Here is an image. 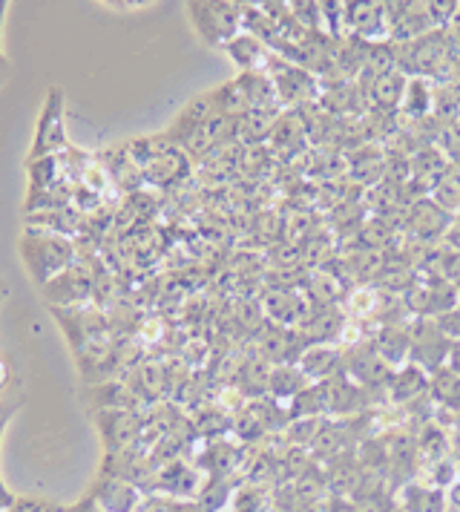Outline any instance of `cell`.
<instances>
[{"mask_svg": "<svg viewBox=\"0 0 460 512\" xmlns=\"http://www.w3.org/2000/svg\"><path fill=\"white\" fill-rule=\"evenodd\" d=\"M305 354V351H302ZM337 369V351L328 349V346H317V349H311L305 357H302V374L305 377H328V374Z\"/></svg>", "mask_w": 460, "mask_h": 512, "instance_id": "e0dca14e", "label": "cell"}, {"mask_svg": "<svg viewBox=\"0 0 460 512\" xmlns=\"http://www.w3.org/2000/svg\"><path fill=\"white\" fill-rule=\"evenodd\" d=\"M138 170L153 182V185H173L176 179H182V173L187 170V156H184L182 147H156L150 150L141 162Z\"/></svg>", "mask_w": 460, "mask_h": 512, "instance_id": "ba28073f", "label": "cell"}, {"mask_svg": "<svg viewBox=\"0 0 460 512\" xmlns=\"http://www.w3.org/2000/svg\"><path fill=\"white\" fill-rule=\"evenodd\" d=\"M90 498L104 512H138L141 510V492L133 481L118 478L110 472H101L98 484L92 487Z\"/></svg>", "mask_w": 460, "mask_h": 512, "instance_id": "8992f818", "label": "cell"}, {"mask_svg": "<svg viewBox=\"0 0 460 512\" xmlns=\"http://www.w3.org/2000/svg\"><path fill=\"white\" fill-rule=\"evenodd\" d=\"M437 150L446 156V162L460 167V121H455V124H449V127L440 130V136H437Z\"/></svg>", "mask_w": 460, "mask_h": 512, "instance_id": "44dd1931", "label": "cell"}, {"mask_svg": "<svg viewBox=\"0 0 460 512\" xmlns=\"http://www.w3.org/2000/svg\"><path fill=\"white\" fill-rule=\"evenodd\" d=\"M21 256L32 274V280L38 285L52 282L58 274H64L67 268H72V256L75 248L67 236L61 233H46V231H26L21 236Z\"/></svg>", "mask_w": 460, "mask_h": 512, "instance_id": "6da1fadb", "label": "cell"}, {"mask_svg": "<svg viewBox=\"0 0 460 512\" xmlns=\"http://www.w3.org/2000/svg\"><path fill=\"white\" fill-rule=\"evenodd\" d=\"M3 512H58V507L41 498H15L12 507H6Z\"/></svg>", "mask_w": 460, "mask_h": 512, "instance_id": "7402d4cb", "label": "cell"}, {"mask_svg": "<svg viewBox=\"0 0 460 512\" xmlns=\"http://www.w3.org/2000/svg\"><path fill=\"white\" fill-rule=\"evenodd\" d=\"M406 510L409 512H443V492L440 489L412 487L406 489Z\"/></svg>", "mask_w": 460, "mask_h": 512, "instance_id": "d6986e66", "label": "cell"}, {"mask_svg": "<svg viewBox=\"0 0 460 512\" xmlns=\"http://www.w3.org/2000/svg\"><path fill=\"white\" fill-rule=\"evenodd\" d=\"M101 432L107 438V449L110 452H127L138 435V423L130 412H121V409H110V412H101Z\"/></svg>", "mask_w": 460, "mask_h": 512, "instance_id": "8fae6325", "label": "cell"}, {"mask_svg": "<svg viewBox=\"0 0 460 512\" xmlns=\"http://www.w3.org/2000/svg\"><path fill=\"white\" fill-rule=\"evenodd\" d=\"M406 300L412 305L417 314H437V317H446L449 311H455L460 303V294L455 288H449L443 280L429 277L423 282H414L406 294Z\"/></svg>", "mask_w": 460, "mask_h": 512, "instance_id": "52a82bcc", "label": "cell"}, {"mask_svg": "<svg viewBox=\"0 0 460 512\" xmlns=\"http://www.w3.org/2000/svg\"><path fill=\"white\" fill-rule=\"evenodd\" d=\"M49 291V300L58 305H75L84 303L92 291V277L84 274L81 265H72L64 274H58L52 282H46L44 294Z\"/></svg>", "mask_w": 460, "mask_h": 512, "instance_id": "9c48e42d", "label": "cell"}, {"mask_svg": "<svg viewBox=\"0 0 460 512\" xmlns=\"http://www.w3.org/2000/svg\"><path fill=\"white\" fill-rule=\"evenodd\" d=\"M345 38H357L363 44H377V41H389V15H386V3H374V0H354L345 3Z\"/></svg>", "mask_w": 460, "mask_h": 512, "instance_id": "277c9868", "label": "cell"}, {"mask_svg": "<svg viewBox=\"0 0 460 512\" xmlns=\"http://www.w3.org/2000/svg\"><path fill=\"white\" fill-rule=\"evenodd\" d=\"M58 512H104L95 501H92L90 495L84 498V501H78V504H72V507H58Z\"/></svg>", "mask_w": 460, "mask_h": 512, "instance_id": "cb8c5ba5", "label": "cell"}, {"mask_svg": "<svg viewBox=\"0 0 460 512\" xmlns=\"http://www.w3.org/2000/svg\"><path fill=\"white\" fill-rule=\"evenodd\" d=\"M69 147L72 144H67V133H64V93L58 87H52L44 98V110H41L35 141L29 150V162H41L49 156L67 153Z\"/></svg>", "mask_w": 460, "mask_h": 512, "instance_id": "3957f363", "label": "cell"}, {"mask_svg": "<svg viewBox=\"0 0 460 512\" xmlns=\"http://www.w3.org/2000/svg\"><path fill=\"white\" fill-rule=\"evenodd\" d=\"M443 248H452V251H460V213L452 219L449 231L443 236Z\"/></svg>", "mask_w": 460, "mask_h": 512, "instance_id": "603a6c76", "label": "cell"}, {"mask_svg": "<svg viewBox=\"0 0 460 512\" xmlns=\"http://www.w3.org/2000/svg\"><path fill=\"white\" fill-rule=\"evenodd\" d=\"M3 294H6V282L0 280V297H3Z\"/></svg>", "mask_w": 460, "mask_h": 512, "instance_id": "83f0119b", "label": "cell"}, {"mask_svg": "<svg viewBox=\"0 0 460 512\" xmlns=\"http://www.w3.org/2000/svg\"><path fill=\"white\" fill-rule=\"evenodd\" d=\"M429 199H432L435 205H440L446 213L458 216L460 213V167H455V164H449V167H446V173H443V176L435 182V187L429 190Z\"/></svg>", "mask_w": 460, "mask_h": 512, "instance_id": "9a60e30c", "label": "cell"}, {"mask_svg": "<svg viewBox=\"0 0 460 512\" xmlns=\"http://www.w3.org/2000/svg\"><path fill=\"white\" fill-rule=\"evenodd\" d=\"M406 84H409V75H403L400 70L389 72V75H380V78H371L368 81V101L380 113H400Z\"/></svg>", "mask_w": 460, "mask_h": 512, "instance_id": "30bf717a", "label": "cell"}, {"mask_svg": "<svg viewBox=\"0 0 460 512\" xmlns=\"http://www.w3.org/2000/svg\"><path fill=\"white\" fill-rule=\"evenodd\" d=\"M452 219H455L452 213H446L429 196H423L406 213V231L412 233V239H417V242L432 245V242H443Z\"/></svg>", "mask_w": 460, "mask_h": 512, "instance_id": "5b68a950", "label": "cell"}, {"mask_svg": "<svg viewBox=\"0 0 460 512\" xmlns=\"http://www.w3.org/2000/svg\"><path fill=\"white\" fill-rule=\"evenodd\" d=\"M397 72V44L391 41H377V44H366V58H363V78H380Z\"/></svg>", "mask_w": 460, "mask_h": 512, "instance_id": "5bb4252c", "label": "cell"}, {"mask_svg": "<svg viewBox=\"0 0 460 512\" xmlns=\"http://www.w3.org/2000/svg\"><path fill=\"white\" fill-rule=\"evenodd\" d=\"M423 389H426V374L417 366H409L406 372H400L394 377V397L397 400H409V397L423 392Z\"/></svg>", "mask_w": 460, "mask_h": 512, "instance_id": "ffe728a7", "label": "cell"}, {"mask_svg": "<svg viewBox=\"0 0 460 512\" xmlns=\"http://www.w3.org/2000/svg\"><path fill=\"white\" fill-rule=\"evenodd\" d=\"M228 55L230 61H236L242 70L253 72L259 64H262V52H265V44L256 38V35H251V32H239L233 41H230L228 47Z\"/></svg>", "mask_w": 460, "mask_h": 512, "instance_id": "2e32d148", "label": "cell"}, {"mask_svg": "<svg viewBox=\"0 0 460 512\" xmlns=\"http://www.w3.org/2000/svg\"><path fill=\"white\" fill-rule=\"evenodd\" d=\"M455 78H460V58H458V64H455ZM455 78H452V81H455Z\"/></svg>", "mask_w": 460, "mask_h": 512, "instance_id": "4316f807", "label": "cell"}, {"mask_svg": "<svg viewBox=\"0 0 460 512\" xmlns=\"http://www.w3.org/2000/svg\"><path fill=\"white\" fill-rule=\"evenodd\" d=\"M3 15H6V3H0V26H3ZM6 75H9V61H6V55L0 52V87L6 84Z\"/></svg>", "mask_w": 460, "mask_h": 512, "instance_id": "d4e9b609", "label": "cell"}, {"mask_svg": "<svg viewBox=\"0 0 460 512\" xmlns=\"http://www.w3.org/2000/svg\"><path fill=\"white\" fill-rule=\"evenodd\" d=\"M282 67H285V75L279 72L271 78L279 101H288V104L305 101V95H311V75L302 67H294V64H282Z\"/></svg>", "mask_w": 460, "mask_h": 512, "instance_id": "4fadbf2b", "label": "cell"}, {"mask_svg": "<svg viewBox=\"0 0 460 512\" xmlns=\"http://www.w3.org/2000/svg\"><path fill=\"white\" fill-rule=\"evenodd\" d=\"M432 104H435V81L426 78H409L403 104H400V116H406L414 124L432 118Z\"/></svg>", "mask_w": 460, "mask_h": 512, "instance_id": "7c38bea8", "label": "cell"}, {"mask_svg": "<svg viewBox=\"0 0 460 512\" xmlns=\"http://www.w3.org/2000/svg\"><path fill=\"white\" fill-rule=\"evenodd\" d=\"M187 9L199 35L213 47H228L245 21V6L239 3H190Z\"/></svg>", "mask_w": 460, "mask_h": 512, "instance_id": "7a4b0ae2", "label": "cell"}, {"mask_svg": "<svg viewBox=\"0 0 460 512\" xmlns=\"http://www.w3.org/2000/svg\"><path fill=\"white\" fill-rule=\"evenodd\" d=\"M173 512H207L205 507H199V504H176Z\"/></svg>", "mask_w": 460, "mask_h": 512, "instance_id": "484cf974", "label": "cell"}, {"mask_svg": "<svg viewBox=\"0 0 460 512\" xmlns=\"http://www.w3.org/2000/svg\"><path fill=\"white\" fill-rule=\"evenodd\" d=\"M435 268H432V277L443 280L449 288H455L460 294V251L452 248H440L435 254Z\"/></svg>", "mask_w": 460, "mask_h": 512, "instance_id": "ac0fdd59", "label": "cell"}]
</instances>
